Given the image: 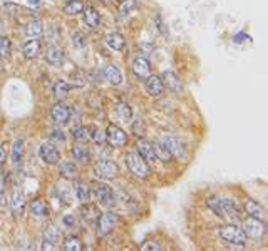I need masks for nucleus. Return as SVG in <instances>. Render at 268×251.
Instances as JSON below:
<instances>
[{"instance_id":"21","label":"nucleus","mask_w":268,"mask_h":251,"mask_svg":"<svg viewBox=\"0 0 268 251\" xmlns=\"http://www.w3.org/2000/svg\"><path fill=\"white\" fill-rule=\"evenodd\" d=\"M46 59H47V62H49L50 66L59 67L62 62H64V52H62L60 47L52 46V47H49V50H47Z\"/></svg>"},{"instance_id":"45","label":"nucleus","mask_w":268,"mask_h":251,"mask_svg":"<svg viewBox=\"0 0 268 251\" xmlns=\"http://www.w3.org/2000/svg\"><path fill=\"white\" fill-rule=\"evenodd\" d=\"M74 216L72 214H67L66 218H64V224H67V226H74Z\"/></svg>"},{"instance_id":"40","label":"nucleus","mask_w":268,"mask_h":251,"mask_svg":"<svg viewBox=\"0 0 268 251\" xmlns=\"http://www.w3.org/2000/svg\"><path fill=\"white\" fill-rule=\"evenodd\" d=\"M74 46L79 47V49H82V47L88 46V38H86L84 34H80V32L74 34Z\"/></svg>"},{"instance_id":"2","label":"nucleus","mask_w":268,"mask_h":251,"mask_svg":"<svg viewBox=\"0 0 268 251\" xmlns=\"http://www.w3.org/2000/svg\"><path fill=\"white\" fill-rule=\"evenodd\" d=\"M126 164H128L129 171H131L134 176L140 178V180H146V178L150 176V166H148L146 161L140 154H136V152L126 154Z\"/></svg>"},{"instance_id":"29","label":"nucleus","mask_w":268,"mask_h":251,"mask_svg":"<svg viewBox=\"0 0 268 251\" xmlns=\"http://www.w3.org/2000/svg\"><path fill=\"white\" fill-rule=\"evenodd\" d=\"M60 176L66 178V180H76V176H78V166L74 162H62Z\"/></svg>"},{"instance_id":"12","label":"nucleus","mask_w":268,"mask_h":251,"mask_svg":"<svg viewBox=\"0 0 268 251\" xmlns=\"http://www.w3.org/2000/svg\"><path fill=\"white\" fill-rule=\"evenodd\" d=\"M161 144L168 149V151H170L171 156L181 158V156H184V152H186L184 144L181 142L178 138H174V136H164V138L161 139Z\"/></svg>"},{"instance_id":"6","label":"nucleus","mask_w":268,"mask_h":251,"mask_svg":"<svg viewBox=\"0 0 268 251\" xmlns=\"http://www.w3.org/2000/svg\"><path fill=\"white\" fill-rule=\"evenodd\" d=\"M70 114H72V110H70V108L64 102H57L52 106V110H50V116L52 119H54L56 124L59 126H64L70 120Z\"/></svg>"},{"instance_id":"35","label":"nucleus","mask_w":268,"mask_h":251,"mask_svg":"<svg viewBox=\"0 0 268 251\" xmlns=\"http://www.w3.org/2000/svg\"><path fill=\"white\" fill-rule=\"evenodd\" d=\"M152 149H154V154H156V159H161L162 162H170L171 161V154H170V151L162 146L161 142H154L152 144Z\"/></svg>"},{"instance_id":"1","label":"nucleus","mask_w":268,"mask_h":251,"mask_svg":"<svg viewBox=\"0 0 268 251\" xmlns=\"http://www.w3.org/2000/svg\"><path fill=\"white\" fill-rule=\"evenodd\" d=\"M220 236L230 244L234 246H245L246 244V234L243 230L236 224H224L220 228Z\"/></svg>"},{"instance_id":"15","label":"nucleus","mask_w":268,"mask_h":251,"mask_svg":"<svg viewBox=\"0 0 268 251\" xmlns=\"http://www.w3.org/2000/svg\"><path fill=\"white\" fill-rule=\"evenodd\" d=\"M161 79H162V84H164L168 89L173 90V92H181V90H183V82H181L180 76L176 74V72L166 70Z\"/></svg>"},{"instance_id":"39","label":"nucleus","mask_w":268,"mask_h":251,"mask_svg":"<svg viewBox=\"0 0 268 251\" xmlns=\"http://www.w3.org/2000/svg\"><path fill=\"white\" fill-rule=\"evenodd\" d=\"M10 50H12V44L7 37H0V57H8L10 56Z\"/></svg>"},{"instance_id":"23","label":"nucleus","mask_w":268,"mask_h":251,"mask_svg":"<svg viewBox=\"0 0 268 251\" xmlns=\"http://www.w3.org/2000/svg\"><path fill=\"white\" fill-rule=\"evenodd\" d=\"M104 74H106L108 80L111 82L112 86H121L122 84V74H121V70H119L116 66H112V64L106 66Z\"/></svg>"},{"instance_id":"22","label":"nucleus","mask_w":268,"mask_h":251,"mask_svg":"<svg viewBox=\"0 0 268 251\" xmlns=\"http://www.w3.org/2000/svg\"><path fill=\"white\" fill-rule=\"evenodd\" d=\"M74 192H76V198H78V201L80 204H84V202L89 201L90 198V190L89 186L86 184L82 181H76V186H74Z\"/></svg>"},{"instance_id":"32","label":"nucleus","mask_w":268,"mask_h":251,"mask_svg":"<svg viewBox=\"0 0 268 251\" xmlns=\"http://www.w3.org/2000/svg\"><path fill=\"white\" fill-rule=\"evenodd\" d=\"M82 10H84V4L80 2V0H70V2L64 7V12L67 14V16H70V17L79 16Z\"/></svg>"},{"instance_id":"36","label":"nucleus","mask_w":268,"mask_h":251,"mask_svg":"<svg viewBox=\"0 0 268 251\" xmlns=\"http://www.w3.org/2000/svg\"><path fill=\"white\" fill-rule=\"evenodd\" d=\"M138 2H140V0H124L121 4V8H119V14H121L122 17H128L129 14H132L134 8L138 7Z\"/></svg>"},{"instance_id":"16","label":"nucleus","mask_w":268,"mask_h":251,"mask_svg":"<svg viewBox=\"0 0 268 251\" xmlns=\"http://www.w3.org/2000/svg\"><path fill=\"white\" fill-rule=\"evenodd\" d=\"M146 89L152 98H160L164 90V84H162V79L160 76H150L146 77Z\"/></svg>"},{"instance_id":"3","label":"nucleus","mask_w":268,"mask_h":251,"mask_svg":"<svg viewBox=\"0 0 268 251\" xmlns=\"http://www.w3.org/2000/svg\"><path fill=\"white\" fill-rule=\"evenodd\" d=\"M222 218L238 221L242 220V206L233 198H222Z\"/></svg>"},{"instance_id":"17","label":"nucleus","mask_w":268,"mask_h":251,"mask_svg":"<svg viewBox=\"0 0 268 251\" xmlns=\"http://www.w3.org/2000/svg\"><path fill=\"white\" fill-rule=\"evenodd\" d=\"M132 70L134 74H136L138 77H141V79H146V77L151 76V64L150 60L144 59V57H138L136 60L132 62Z\"/></svg>"},{"instance_id":"5","label":"nucleus","mask_w":268,"mask_h":251,"mask_svg":"<svg viewBox=\"0 0 268 251\" xmlns=\"http://www.w3.org/2000/svg\"><path fill=\"white\" fill-rule=\"evenodd\" d=\"M94 194H96L98 202H100L102 206L112 208L116 204V192H114L112 188H109L108 184H96Z\"/></svg>"},{"instance_id":"43","label":"nucleus","mask_w":268,"mask_h":251,"mask_svg":"<svg viewBox=\"0 0 268 251\" xmlns=\"http://www.w3.org/2000/svg\"><path fill=\"white\" fill-rule=\"evenodd\" d=\"M52 141H59V142H64V134H62L60 131H54L50 134Z\"/></svg>"},{"instance_id":"41","label":"nucleus","mask_w":268,"mask_h":251,"mask_svg":"<svg viewBox=\"0 0 268 251\" xmlns=\"http://www.w3.org/2000/svg\"><path fill=\"white\" fill-rule=\"evenodd\" d=\"M141 250L142 251H161L162 246L160 243H156V241H146V243L141 244Z\"/></svg>"},{"instance_id":"19","label":"nucleus","mask_w":268,"mask_h":251,"mask_svg":"<svg viewBox=\"0 0 268 251\" xmlns=\"http://www.w3.org/2000/svg\"><path fill=\"white\" fill-rule=\"evenodd\" d=\"M40 52V42L37 38H30L22 46V56L26 59H36Z\"/></svg>"},{"instance_id":"42","label":"nucleus","mask_w":268,"mask_h":251,"mask_svg":"<svg viewBox=\"0 0 268 251\" xmlns=\"http://www.w3.org/2000/svg\"><path fill=\"white\" fill-rule=\"evenodd\" d=\"M104 131H100V129H98L94 134H90V139H92L94 142H98V144H102L104 141H106V136H104Z\"/></svg>"},{"instance_id":"34","label":"nucleus","mask_w":268,"mask_h":251,"mask_svg":"<svg viewBox=\"0 0 268 251\" xmlns=\"http://www.w3.org/2000/svg\"><path fill=\"white\" fill-rule=\"evenodd\" d=\"M116 114H118L119 119L124 120V122L131 120V118H132V110H131V108H129L126 102H118L116 104Z\"/></svg>"},{"instance_id":"46","label":"nucleus","mask_w":268,"mask_h":251,"mask_svg":"<svg viewBox=\"0 0 268 251\" xmlns=\"http://www.w3.org/2000/svg\"><path fill=\"white\" fill-rule=\"evenodd\" d=\"M30 6H40V0H28Z\"/></svg>"},{"instance_id":"14","label":"nucleus","mask_w":268,"mask_h":251,"mask_svg":"<svg viewBox=\"0 0 268 251\" xmlns=\"http://www.w3.org/2000/svg\"><path fill=\"white\" fill-rule=\"evenodd\" d=\"M245 211L248 213L250 218H255L258 221H262V223H265V221H266V211H265V208L260 204V202H256L253 200H248L245 202Z\"/></svg>"},{"instance_id":"33","label":"nucleus","mask_w":268,"mask_h":251,"mask_svg":"<svg viewBox=\"0 0 268 251\" xmlns=\"http://www.w3.org/2000/svg\"><path fill=\"white\" fill-rule=\"evenodd\" d=\"M24 141L22 139H17L14 142V148H12V162L14 164H20L22 162V158H24Z\"/></svg>"},{"instance_id":"37","label":"nucleus","mask_w":268,"mask_h":251,"mask_svg":"<svg viewBox=\"0 0 268 251\" xmlns=\"http://www.w3.org/2000/svg\"><path fill=\"white\" fill-rule=\"evenodd\" d=\"M206 204L210 210L213 211V213H216L220 218H222V198L220 196H212V198H208V201H206Z\"/></svg>"},{"instance_id":"26","label":"nucleus","mask_w":268,"mask_h":251,"mask_svg":"<svg viewBox=\"0 0 268 251\" xmlns=\"http://www.w3.org/2000/svg\"><path fill=\"white\" fill-rule=\"evenodd\" d=\"M80 213H82L84 220L89 221V223H94V221H98V218H99V210L94 204H88V202H84L82 204V208H80Z\"/></svg>"},{"instance_id":"47","label":"nucleus","mask_w":268,"mask_h":251,"mask_svg":"<svg viewBox=\"0 0 268 251\" xmlns=\"http://www.w3.org/2000/svg\"><path fill=\"white\" fill-rule=\"evenodd\" d=\"M2 67H4V62H2V57H0V70H2Z\"/></svg>"},{"instance_id":"13","label":"nucleus","mask_w":268,"mask_h":251,"mask_svg":"<svg viewBox=\"0 0 268 251\" xmlns=\"http://www.w3.org/2000/svg\"><path fill=\"white\" fill-rule=\"evenodd\" d=\"M136 146H138V152H140V156L144 159L148 164H154L158 161L154 149H152V142H148L146 139H138Z\"/></svg>"},{"instance_id":"20","label":"nucleus","mask_w":268,"mask_h":251,"mask_svg":"<svg viewBox=\"0 0 268 251\" xmlns=\"http://www.w3.org/2000/svg\"><path fill=\"white\" fill-rule=\"evenodd\" d=\"M26 202H27V200H26L24 191L17 190L12 196V213L16 216H20L24 213V210H26Z\"/></svg>"},{"instance_id":"44","label":"nucleus","mask_w":268,"mask_h":251,"mask_svg":"<svg viewBox=\"0 0 268 251\" xmlns=\"http://www.w3.org/2000/svg\"><path fill=\"white\" fill-rule=\"evenodd\" d=\"M6 158H7V151H6V146L0 144V166L6 162Z\"/></svg>"},{"instance_id":"4","label":"nucleus","mask_w":268,"mask_h":251,"mask_svg":"<svg viewBox=\"0 0 268 251\" xmlns=\"http://www.w3.org/2000/svg\"><path fill=\"white\" fill-rule=\"evenodd\" d=\"M96 174H98L100 180H114V178L119 174V168L111 159H100V161L96 164Z\"/></svg>"},{"instance_id":"27","label":"nucleus","mask_w":268,"mask_h":251,"mask_svg":"<svg viewBox=\"0 0 268 251\" xmlns=\"http://www.w3.org/2000/svg\"><path fill=\"white\" fill-rule=\"evenodd\" d=\"M84 22H86V26L90 27V28H98L99 24H100L99 12L94 10V8H88V10L84 12Z\"/></svg>"},{"instance_id":"8","label":"nucleus","mask_w":268,"mask_h":251,"mask_svg":"<svg viewBox=\"0 0 268 251\" xmlns=\"http://www.w3.org/2000/svg\"><path fill=\"white\" fill-rule=\"evenodd\" d=\"M39 156L40 159L44 161L46 164H57L60 161V152H59V149H57L54 144H49V142H46V144H40V148H39Z\"/></svg>"},{"instance_id":"7","label":"nucleus","mask_w":268,"mask_h":251,"mask_svg":"<svg viewBox=\"0 0 268 251\" xmlns=\"http://www.w3.org/2000/svg\"><path fill=\"white\" fill-rule=\"evenodd\" d=\"M106 139L111 142V146L114 148H121V146H126L128 142V134L122 131L121 128L118 126H108V131H106Z\"/></svg>"},{"instance_id":"31","label":"nucleus","mask_w":268,"mask_h":251,"mask_svg":"<svg viewBox=\"0 0 268 251\" xmlns=\"http://www.w3.org/2000/svg\"><path fill=\"white\" fill-rule=\"evenodd\" d=\"M42 32H44V24H42V20H39V18H34V20L28 24L27 34L34 38H37L42 36Z\"/></svg>"},{"instance_id":"18","label":"nucleus","mask_w":268,"mask_h":251,"mask_svg":"<svg viewBox=\"0 0 268 251\" xmlns=\"http://www.w3.org/2000/svg\"><path fill=\"white\" fill-rule=\"evenodd\" d=\"M30 213L36 216L37 220H47L50 214V210L44 200H36V201H32V204H30Z\"/></svg>"},{"instance_id":"24","label":"nucleus","mask_w":268,"mask_h":251,"mask_svg":"<svg viewBox=\"0 0 268 251\" xmlns=\"http://www.w3.org/2000/svg\"><path fill=\"white\" fill-rule=\"evenodd\" d=\"M106 44L111 47L112 50H122L126 47V38H124L121 34H109L106 38Z\"/></svg>"},{"instance_id":"28","label":"nucleus","mask_w":268,"mask_h":251,"mask_svg":"<svg viewBox=\"0 0 268 251\" xmlns=\"http://www.w3.org/2000/svg\"><path fill=\"white\" fill-rule=\"evenodd\" d=\"M70 89H72V86L69 84V82L66 80H57L54 84V96L57 99H64L67 94L70 92Z\"/></svg>"},{"instance_id":"9","label":"nucleus","mask_w":268,"mask_h":251,"mask_svg":"<svg viewBox=\"0 0 268 251\" xmlns=\"http://www.w3.org/2000/svg\"><path fill=\"white\" fill-rule=\"evenodd\" d=\"M118 223H119L118 214H114V213L99 214V218H98V230H99L100 234H109L114 228H116Z\"/></svg>"},{"instance_id":"38","label":"nucleus","mask_w":268,"mask_h":251,"mask_svg":"<svg viewBox=\"0 0 268 251\" xmlns=\"http://www.w3.org/2000/svg\"><path fill=\"white\" fill-rule=\"evenodd\" d=\"M64 248L67 251H80L84 248L82 241H80L79 238H76V236H72V238H67L66 243H64Z\"/></svg>"},{"instance_id":"11","label":"nucleus","mask_w":268,"mask_h":251,"mask_svg":"<svg viewBox=\"0 0 268 251\" xmlns=\"http://www.w3.org/2000/svg\"><path fill=\"white\" fill-rule=\"evenodd\" d=\"M242 230L246 236H250L253 240H258L265 234V223H262V221H258L255 218H250L245 221V224H243Z\"/></svg>"},{"instance_id":"25","label":"nucleus","mask_w":268,"mask_h":251,"mask_svg":"<svg viewBox=\"0 0 268 251\" xmlns=\"http://www.w3.org/2000/svg\"><path fill=\"white\" fill-rule=\"evenodd\" d=\"M72 156H74L76 161L80 162V164H86V162L90 161V156H89L88 148L82 146L80 142H78V144H76V146L72 148Z\"/></svg>"},{"instance_id":"30","label":"nucleus","mask_w":268,"mask_h":251,"mask_svg":"<svg viewBox=\"0 0 268 251\" xmlns=\"http://www.w3.org/2000/svg\"><path fill=\"white\" fill-rule=\"evenodd\" d=\"M90 132L86 126H79V128H76L74 131H72V136H74V139L78 142H80V144H84V142H88V141H90Z\"/></svg>"},{"instance_id":"10","label":"nucleus","mask_w":268,"mask_h":251,"mask_svg":"<svg viewBox=\"0 0 268 251\" xmlns=\"http://www.w3.org/2000/svg\"><path fill=\"white\" fill-rule=\"evenodd\" d=\"M42 241H44V244H42L44 250H57L60 243V231L56 226H49L42 234Z\"/></svg>"}]
</instances>
